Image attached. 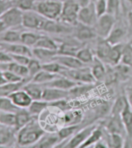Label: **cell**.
<instances>
[{"label":"cell","instance_id":"obj_1","mask_svg":"<svg viewBox=\"0 0 132 148\" xmlns=\"http://www.w3.org/2000/svg\"><path fill=\"white\" fill-rule=\"evenodd\" d=\"M46 133L39 122V118H33L16 133V147H31Z\"/></svg>","mask_w":132,"mask_h":148},{"label":"cell","instance_id":"obj_2","mask_svg":"<svg viewBox=\"0 0 132 148\" xmlns=\"http://www.w3.org/2000/svg\"><path fill=\"white\" fill-rule=\"evenodd\" d=\"M61 0H37L33 10L48 20L59 21L62 10Z\"/></svg>","mask_w":132,"mask_h":148},{"label":"cell","instance_id":"obj_3","mask_svg":"<svg viewBox=\"0 0 132 148\" xmlns=\"http://www.w3.org/2000/svg\"><path fill=\"white\" fill-rule=\"evenodd\" d=\"M61 75L73 79L78 84H93L96 82L93 75L92 73L91 68L82 66L76 69H70L65 68L61 72Z\"/></svg>","mask_w":132,"mask_h":148},{"label":"cell","instance_id":"obj_4","mask_svg":"<svg viewBox=\"0 0 132 148\" xmlns=\"http://www.w3.org/2000/svg\"><path fill=\"white\" fill-rule=\"evenodd\" d=\"M62 10L59 21L67 24H76L78 23V14L80 10V5L77 0H61Z\"/></svg>","mask_w":132,"mask_h":148},{"label":"cell","instance_id":"obj_5","mask_svg":"<svg viewBox=\"0 0 132 148\" xmlns=\"http://www.w3.org/2000/svg\"><path fill=\"white\" fill-rule=\"evenodd\" d=\"M116 23V16L107 13L98 17L93 27L99 38H107Z\"/></svg>","mask_w":132,"mask_h":148},{"label":"cell","instance_id":"obj_6","mask_svg":"<svg viewBox=\"0 0 132 148\" xmlns=\"http://www.w3.org/2000/svg\"><path fill=\"white\" fill-rule=\"evenodd\" d=\"M23 10L13 6L3 13V15L0 16L5 30L20 28L23 27Z\"/></svg>","mask_w":132,"mask_h":148},{"label":"cell","instance_id":"obj_7","mask_svg":"<svg viewBox=\"0 0 132 148\" xmlns=\"http://www.w3.org/2000/svg\"><path fill=\"white\" fill-rule=\"evenodd\" d=\"M46 18L34 10L23 11V27L32 30L41 31Z\"/></svg>","mask_w":132,"mask_h":148},{"label":"cell","instance_id":"obj_8","mask_svg":"<svg viewBox=\"0 0 132 148\" xmlns=\"http://www.w3.org/2000/svg\"><path fill=\"white\" fill-rule=\"evenodd\" d=\"M97 127V124H90L82 130H79L70 139L66 144V148H77L86 140L92 132Z\"/></svg>","mask_w":132,"mask_h":148},{"label":"cell","instance_id":"obj_9","mask_svg":"<svg viewBox=\"0 0 132 148\" xmlns=\"http://www.w3.org/2000/svg\"><path fill=\"white\" fill-rule=\"evenodd\" d=\"M98 19L95 5L93 2L89 5L80 8L78 14V22L86 25L94 27Z\"/></svg>","mask_w":132,"mask_h":148},{"label":"cell","instance_id":"obj_10","mask_svg":"<svg viewBox=\"0 0 132 148\" xmlns=\"http://www.w3.org/2000/svg\"><path fill=\"white\" fill-rule=\"evenodd\" d=\"M16 133L14 128L0 125V147H11L16 146Z\"/></svg>","mask_w":132,"mask_h":148},{"label":"cell","instance_id":"obj_11","mask_svg":"<svg viewBox=\"0 0 132 148\" xmlns=\"http://www.w3.org/2000/svg\"><path fill=\"white\" fill-rule=\"evenodd\" d=\"M69 96H70L69 90H65L54 88V87H44L41 100L51 103L56 101H59V100L66 99Z\"/></svg>","mask_w":132,"mask_h":148},{"label":"cell","instance_id":"obj_12","mask_svg":"<svg viewBox=\"0 0 132 148\" xmlns=\"http://www.w3.org/2000/svg\"><path fill=\"white\" fill-rule=\"evenodd\" d=\"M7 97L16 107L20 108H28L33 101L31 96L23 89H20L12 92Z\"/></svg>","mask_w":132,"mask_h":148},{"label":"cell","instance_id":"obj_13","mask_svg":"<svg viewBox=\"0 0 132 148\" xmlns=\"http://www.w3.org/2000/svg\"><path fill=\"white\" fill-rule=\"evenodd\" d=\"M76 25V27L74 34H75V38L78 41L85 42V41H88L95 38L97 36L93 27L86 25L79 22Z\"/></svg>","mask_w":132,"mask_h":148},{"label":"cell","instance_id":"obj_14","mask_svg":"<svg viewBox=\"0 0 132 148\" xmlns=\"http://www.w3.org/2000/svg\"><path fill=\"white\" fill-rule=\"evenodd\" d=\"M0 49L10 54L23 55L33 58V51L30 47L22 43H0Z\"/></svg>","mask_w":132,"mask_h":148},{"label":"cell","instance_id":"obj_15","mask_svg":"<svg viewBox=\"0 0 132 148\" xmlns=\"http://www.w3.org/2000/svg\"><path fill=\"white\" fill-rule=\"evenodd\" d=\"M61 141L58 132H46L42 137L31 147L50 148L54 147Z\"/></svg>","mask_w":132,"mask_h":148},{"label":"cell","instance_id":"obj_16","mask_svg":"<svg viewBox=\"0 0 132 148\" xmlns=\"http://www.w3.org/2000/svg\"><path fill=\"white\" fill-rule=\"evenodd\" d=\"M78 83L73 79H71L68 77L60 75L59 77L53 79L52 81L49 82L46 84H44V87H54V88H59V89L65 90H71L74 87H76Z\"/></svg>","mask_w":132,"mask_h":148},{"label":"cell","instance_id":"obj_17","mask_svg":"<svg viewBox=\"0 0 132 148\" xmlns=\"http://www.w3.org/2000/svg\"><path fill=\"white\" fill-rule=\"evenodd\" d=\"M127 29L125 28V26L117 24L116 23L114 28L112 29L111 32L106 39L112 45H115L117 44L123 43L124 40H125L127 37Z\"/></svg>","mask_w":132,"mask_h":148},{"label":"cell","instance_id":"obj_18","mask_svg":"<svg viewBox=\"0 0 132 148\" xmlns=\"http://www.w3.org/2000/svg\"><path fill=\"white\" fill-rule=\"evenodd\" d=\"M54 60L58 62L61 66L67 69H76L84 66V64L77 57L72 56H66V55H57ZM53 60V61H54Z\"/></svg>","mask_w":132,"mask_h":148},{"label":"cell","instance_id":"obj_19","mask_svg":"<svg viewBox=\"0 0 132 148\" xmlns=\"http://www.w3.org/2000/svg\"><path fill=\"white\" fill-rule=\"evenodd\" d=\"M41 31L51 34H67L69 33L71 30L61 24L59 21H53L46 19L45 22L44 23Z\"/></svg>","mask_w":132,"mask_h":148},{"label":"cell","instance_id":"obj_20","mask_svg":"<svg viewBox=\"0 0 132 148\" xmlns=\"http://www.w3.org/2000/svg\"><path fill=\"white\" fill-rule=\"evenodd\" d=\"M120 115H121L122 122L125 125L126 135H127V140H125V144L127 142H130L132 146V109L128 105V103Z\"/></svg>","mask_w":132,"mask_h":148},{"label":"cell","instance_id":"obj_21","mask_svg":"<svg viewBox=\"0 0 132 148\" xmlns=\"http://www.w3.org/2000/svg\"><path fill=\"white\" fill-rule=\"evenodd\" d=\"M105 127L107 132L110 133H118L121 135H124V133L126 134L125 125L121 119V115H111L110 119L108 121Z\"/></svg>","mask_w":132,"mask_h":148},{"label":"cell","instance_id":"obj_22","mask_svg":"<svg viewBox=\"0 0 132 148\" xmlns=\"http://www.w3.org/2000/svg\"><path fill=\"white\" fill-rule=\"evenodd\" d=\"M0 69L1 70H10L11 72L15 73L17 74L18 76L23 77V79L25 78H30V75H29V70H28L27 66H24V65H21L19 64L16 62H12L10 63L3 64V65H0Z\"/></svg>","mask_w":132,"mask_h":148},{"label":"cell","instance_id":"obj_23","mask_svg":"<svg viewBox=\"0 0 132 148\" xmlns=\"http://www.w3.org/2000/svg\"><path fill=\"white\" fill-rule=\"evenodd\" d=\"M32 51H33V58L38 59L42 63L53 61L54 57L58 55V51L41 49V48H33Z\"/></svg>","mask_w":132,"mask_h":148},{"label":"cell","instance_id":"obj_24","mask_svg":"<svg viewBox=\"0 0 132 148\" xmlns=\"http://www.w3.org/2000/svg\"><path fill=\"white\" fill-rule=\"evenodd\" d=\"M112 46L113 45L107 41V39L99 38V40L97 42V49H96L97 58L100 59L103 62H106L109 56L110 52L111 51Z\"/></svg>","mask_w":132,"mask_h":148},{"label":"cell","instance_id":"obj_25","mask_svg":"<svg viewBox=\"0 0 132 148\" xmlns=\"http://www.w3.org/2000/svg\"><path fill=\"white\" fill-rule=\"evenodd\" d=\"M44 88V87L42 84L30 81L27 83L22 89L24 90L28 95L31 96V97L33 101V100L42 99Z\"/></svg>","mask_w":132,"mask_h":148},{"label":"cell","instance_id":"obj_26","mask_svg":"<svg viewBox=\"0 0 132 148\" xmlns=\"http://www.w3.org/2000/svg\"><path fill=\"white\" fill-rule=\"evenodd\" d=\"M125 44L120 43L112 46L111 51L110 52L109 56L107 60V64L111 65L113 66H117L121 62L122 56H123V50H124Z\"/></svg>","mask_w":132,"mask_h":148},{"label":"cell","instance_id":"obj_27","mask_svg":"<svg viewBox=\"0 0 132 148\" xmlns=\"http://www.w3.org/2000/svg\"><path fill=\"white\" fill-rule=\"evenodd\" d=\"M91 71L96 81H102L107 77V69L103 64V62L97 57H95L94 59Z\"/></svg>","mask_w":132,"mask_h":148},{"label":"cell","instance_id":"obj_28","mask_svg":"<svg viewBox=\"0 0 132 148\" xmlns=\"http://www.w3.org/2000/svg\"><path fill=\"white\" fill-rule=\"evenodd\" d=\"M33 118L27 108H20L16 112V130L18 131L27 124ZM36 118V117H35Z\"/></svg>","mask_w":132,"mask_h":148},{"label":"cell","instance_id":"obj_29","mask_svg":"<svg viewBox=\"0 0 132 148\" xmlns=\"http://www.w3.org/2000/svg\"><path fill=\"white\" fill-rule=\"evenodd\" d=\"M21 33L16 29H7L0 33V43H20Z\"/></svg>","mask_w":132,"mask_h":148},{"label":"cell","instance_id":"obj_30","mask_svg":"<svg viewBox=\"0 0 132 148\" xmlns=\"http://www.w3.org/2000/svg\"><path fill=\"white\" fill-rule=\"evenodd\" d=\"M49 107V103L44 100H33L28 107V111L33 117L39 118L42 113Z\"/></svg>","mask_w":132,"mask_h":148},{"label":"cell","instance_id":"obj_31","mask_svg":"<svg viewBox=\"0 0 132 148\" xmlns=\"http://www.w3.org/2000/svg\"><path fill=\"white\" fill-rule=\"evenodd\" d=\"M61 74H55L51 73L48 71H45L44 69H41V71L38 72L36 74L35 76L32 78L31 81L37 83V84H46L49 82L52 81L53 79L59 77Z\"/></svg>","mask_w":132,"mask_h":148},{"label":"cell","instance_id":"obj_32","mask_svg":"<svg viewBox=\"0 0 132 148\" xmlns=\"http://www.w3.org/2000/svg\"><path fill=\"white\" fill-rule=\"evenodd\" d=\"M59 45L58 42L54 41V39L48 37L47 35H42L41 34V38L37 42L35 46L33 48H41V49H50V50H54L58 51L59 50Z\"/></svg>","mask_w":132,"mask_h":148},{"label":"cell","instance_id":"obj_33","mask_svg":"<svg viewBox=\"0 0 132 148\" xmlns=\"http://www.w3.org/2000/svg\"><path fill=\"white\" fill-rule=\"evenodd\" d=\"M103 128L100 125H97V127L94 130L92 133L90 134L88 139L85 141L79 148H87L89 147L90 146H93L98 141L100 140L103 136Z\"/></svg>","mask_w":132,"mask_h":148},{"label":"cell","instance_id":"obj_34","mask_svg":"<svg viewBox=\"0 0 132 148\" xmlns=\"http://www.w3.org/2000/svg\"><path fill=\"white\" fill-rule=\"evenodd\" d=\"M82 119V112L81 110L69 111L64 116V121L66 125H79Z\"/></svg>","mask_w":132,"mask_h":148},{"label":"cell","instance_id":"obj_35","mask_svg":"<svg viewBox=\"0 0 132 148\" xmlns=\"http://www.w3.org/2000/svg\"><path fill=\"white\" fill-rule=\"evenodd\" d=\"M41 34H38L33 32L30 31H25L22 32L20 36V43L28 46V47H34L37 42L41 38Z\"/></svg>","mask_w":132,"mask_h":148},{"label":"cell","instance_id":"obj_36","mask_svg":"<svg viewBox=\"0 0 132 148\" xmlns=\"http://www.w3.org/2000/svg\"><path fill=\"white\" fill-rule=\"evenodd\" d=\"M107 143L109 147L121 148L125 147V140L123 138V135L118 133H110L108 132Z\"/></svg>","mask_w":132,"mask_h":148},{"label":"cell","instance_id":"obj_37","mask_svg":"<svg viewBox=\"0 0 132 148\" xmlns=\"http://www.w3.org/2000/svg\"><path fill=\"white\" fill-rule=\"evenodd\" d=\"M81 49L79 45H76L73 44L62 43L59 45L58 54L59 55H66V56H72L76 57V54L79 49Z\"/></svg>","mask_w":132,"mask_h":148},{"label":"cell","instance_id":"obj_38","mask_svg":"<svg viewBox=\"0 0 132 148\" xmlns=\"http://www.w3.org/2000/svg\"><path fill=\"white\" fill-rule=\"evenodd\" d=\"M0 125L15 129L16 113L0 112Z\"/></svg>","mask_w":132,"mask_h":148},{"label":"cell","instance_id":"obj_39","mask_svg":"<svg viewBox=\"0 0 132 148\" xmlns=\"http://www.w3.org/2000/svg\"><path fill=\"white\" fill-rule=\"evenodd\" d=\"M77 59H79L82 63L85 64L93 63L95 59L93 53L89 48H81L76 54Z\"/></svg>","mask_w":132,"mask_h":148},{"label":"cell","instance_id":"obj_40","mask_svg":"<svg viewBox=\"0 0 132 148\" xmlns=\"http://www.w3.org/2000/svg\"><path fill=\"white\" fill-rule=\"evenodd\" d=\"M79 130V125H65V127H62L61 129H60L58 131V133H59L60 140H64L71 137Z\"/></svg>","mask_w":132,"mask_h":148},{"label":"cell","instance_id":"obj_41","mask_svg":"<svg viewBox=\"0 0 132 148\" xmlns=\"http://www.w3.org/2000/svg\"><path fill=\"white\" fill-rule=\"evenodd\" d=\"M19 109L8 97H0V112L16 113Z\"/></svg>","mask_w":132,"mask_h":148},{"label":"cell","instance_id":"obj_42","mask_svg":"<svg viewBox=\"0 0 132 148\" xmlns=\"http://www.w3.org/2000/svg\"><path fill=\"white\" fill-rule=\"evenodd\" d=\"M127 105V101L125 96H120L118 98H117L114 104L113 105V107H112L111 115H120Z\"/></svg>","mask_w":132,"mask_h":148},{"label":"cell","instance_id":"obj_43","mask_svg":"<svg viewBox=\"0 0 132 148\" xmlns=\"http://www.w3.org/2000/svg\"><path fill=\"white\" fill-rule=\"evenodd\" d=\"M65 67L61 66V64L59 63L56 61H51L48 62H45V63H42V69L48 71L51 73L55 74H61V72L63 71Z\"/></svg>","mask_w":132,"mask_h":148},{"label":"cell","instance_id":"obj_44","mask_svg":"<svg viewBox=\"0 0 132 148\" xmlns=\"http://www.w3.org/2000/svg\"><path fill=\"white\" fill-rule=\"evenodd\" d=\"M28 70H29V75L31 79L33 78L36 74L40 72L42 69V63L39 61L38 59L35 58H31L29 63L27 65Z\"/></svg>","mask_w":132,"mask_h":148},{"label":"cell","instance_id":"obj_45","mask_svg":"<svg viewBox=\"0 0 132 148\" xmlns=\"http://www.w3.org/2000/svg\"><path fill=\"white\" fill-rule=\"evenodd\" d=\"M121 63H124L132 67V45H131L130 43L125 44Z\"/></svg>","mask_w":132,"mask_h":148},{"label":"cell","instance_id":"obj_46","mask_svg":"<svg viewBox=\"0 0 132 148\" xmlns=\"http://www.w3.org/2000/svg\"><path fill=\"white\" fill-rule=\"evenodd\" d=\"M37 0H13V6L23 11L32 10Z\"/></svg>","mask_w":132,"mask_h":148},{"label":"cell","instance_id":"obj_47","mask_svg":"<svg viewBox=\"0 0 132 148\" xmlns=\"http://www.w3.org/2000/svg\"><path fill=\"white\" fill-rule=\"evenodd\" d=\"M3 77L9 84H17V83L23 81L24 79L23 77L18 76L17 74H16L13 72L10 71V70H3Z\"/></svg>","mask_w":132,"mask_h":148},{"label":"cell","instance_id":"obj_48","mask_svg":"<svg viewBox=\"0 0 132 148\" xmlns=\"http://www.w3.org/2000/svg\"><path fill=\"white\" fill-rule=\"evenodd\" d=\"M107 13L117 16L120 10V0H107Z\"/></svg>","mask_w":132,"mask_h":148},{"label":"cell","instance_id":"obj_49","mask_svg":"<svg viewBox=\"0 0 132 148\" xmlns=\"http://www.w3.org/2000/svg\"><path fill=\"white\" fill-rule=\"evenodd\" d=\"M96 12L97 16L99 17L103 14L107 13V0H98L97 2L94 3Z\"/></svg>","mask_w":132,"mask_h":148},{"label":"cell","instance_id":"obj_50","mask_svg":"<svg viewBox=\"0 0 132 148\" xmlns=\"http://www.w3.org/2000/svg\"><path fill=\"white\" fill-rule=\"evenodd\" d=\"M10 56L13 58V61L17 62L21 65H24V66H27L29 62L31 60V57L26 56L23 55H16V54H10Z\"/></svg>","mask_w":132,"mask_h":148},{"label":"cell","instance_id":"obj_51","mask_svg":"<svg viewBox=\"0 0 132 148\" xmlns=\"http://www.w3.org/2000/svg\"><path fill=\"white\" fill-rule=\"evenodd\" d=\"M12 62H13V59L10 54L4 50L0 49V65L10 63Z\"/></svg>","mask_w":132,"mask_h":148},{"label":"cell","instance_id":"obj_52","mask_svg":"<svg viewBox=\"0 0 132 148\" xmlns=\"http://www.w3.org/2000/svg\"><path fill=\"white\" fill-rule=\"evenodd\" d=\"M13 7V2H7L4 0H0V16H2L10 9Z\"/></svg>","mask_w":132,"mask_h":148},{"label":"cell","instance_id":"obj_53","mask_svg":"<svg viewBox=\"0 0 132 148\" xmlns=\"http://www.w3.org/2000/svg\"><path fill=\"white\" fill-rule=\"evenodd\" d=\"M125 97L128 105L132 109V87H127L125 90Z\"/></svg>","mask_w":132,"mask_h":148},{"label":"cell","instance_id":"obj_54","mask_svg":"<svg viewBox=\"0 0 132 148\" xmlns=\"http://www.w3.org/2000/svg\"><path fill=\"white\" fill-rule=\"evenodd\" d=\"M94 148H107L109 147H108V144H107V142H105L103 140V138H102L100 140H99L97 143H96L93 145Z\"/></svg>","mask_w":132,"mask_h":148},{"label":"cell","instance_id":"obj_55","mask_svg":"<svg viewBox=\"0 0 132 148\" xmlns=\"http://www.w3.org/2000/svg\"><path fill=\"white\" fill-rule=\"evenodd\" d=\"M77 1H78V3H79L81 7H83V6L89 5V3H91V0H77Z\"/></svg>","mask_w":132,"mask_h":148},{"label":"cell","instance_id":"obj_56","mask_svg":"<svg viewBox=\"0 0 132 148\" xmlns=\"http://www.w3.org/2000/svg\"><path fill=\"white\" fill-rule=\"evenodd\" d=\"M127 23H128L129 27L132 31V10L130 11L127 14Z\"/></svg>","mask_w":132,"mask_h":148},{"label":"cell","instance_id":"obj_57","mask_svg":"<svg viewBox=\"0 0 132 148\" xmlns=\"http://www.w3.org/2000/svg\"><path fill=\"white\" fill-rule=\"evenodd\" d=\"M5 84H8V83L5 79L4 77H3V70H1V69H0V85Z\"/></svg>","mask_w":132,"mask_h":148},{"label":"cell","instance_id":"obj_58","mask_svg":"<svg viewBox=\"0 0 132 148\" xmlns=\"http://www.w3.org/2000/svg\"><path fill=\"white\" fill-rule=\"evenodd\" d=\"M4 31H5V26L3 24V21H2L1 18H0V33H2V32H3Z\"/></svg>","mask_w":132,"mask_h":148},{"label":"cell","instance_id":"obj_59","mask_svg":"<svg viewBox=\"0 0 132 148\" xmlns=\"http://www.w3.org/2000/svg\"><path fill=\"white\" fill-rule=\"evenodd\" d=\"M127 3H129L130 5L132 6V0H127Z\"/></svg>","mask_w":132,"mask_h":148},{"label":"cell","instance_id":"obj_60","mask_svg":"<svg viewBox=\"0 0 132 148\" xmlns=\"http://www.w3.org/2000/svg\"><path fill=\"white\" fill-rule=\"evenodd\" d=\"M98 0H91V2H93V3H96V2H97Z\"/></svg>","mask_w":132,"mask_h":148},{"label":"cell","instance_id":"obj_61","mask_svg":"<svg viewBox=\"0 0 132 148\" xmlns=\"http://www.w3.org/2000/svg\"><path fill=\"white\" fill-rule=\"evenodd\" d=\"M4 1H7V2H13V0H4Z\"/></svg>","mask_w":132,"mask_h":148}]
</instances>
